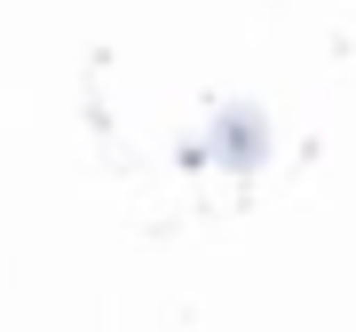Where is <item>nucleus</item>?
<instances>
[{"label": "nucleus", "mask_w": 356, "mask_h": 332, "mask_svg": "<svg viewBox=\"0 0 356 332\" xmlns=\"http://www.w3.org/2000/svg\"><path fill=\"white\" fill-rule=\"evenodd\" d=\"M214 142H222V158H229V166H254V158H261V142H269V127H261V111H222Z\"/></svg>", "instance_id": "obj_1"}]
</instances>
